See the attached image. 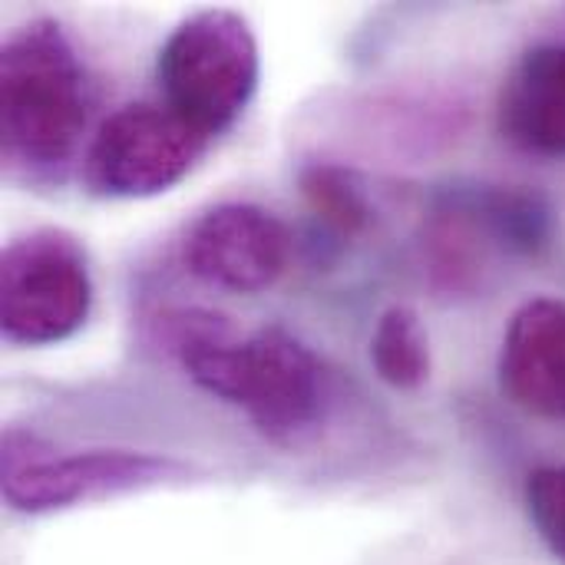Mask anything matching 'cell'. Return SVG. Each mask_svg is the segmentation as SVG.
<instances>
[{"label": "cell", "mask_w": 565, "mask_h": 565, "mask_svg": "<svg viewBox=\"0 0 565 565\" xmlns=\"http://www.w3.org/2000/svg\"><path fill=\"white\" fill-rule=\"evenodd\" d=\"M497 129L520 152L565 156V40L523 50L500 86Z\"/></svg>", "instance_id": "cell-10"}, {"label": "cell", "mask_w": 565, "mask_h": 565, "mask_svg": "<svg viewBox=\"0 0 565 565\" xmlns=\"http://www.w3.org/2000/svg\"><path fill=\"white\" fill-rule=\"evenodd\" d=\"M166 328L189 377L242 407L268 444L301 447L328 420L334 394L328 364L281 324L235 341L218 315L192 308L169 315Z\"/></svg>", "instance_id": "cell-1"}, {"label": "cell", "mask_w": 565, "mask_h": 565, "mask_svg": "<svg viewBox=\"0 0 565 565\" xmlns=\"http://www.w3.org/2000/svg\"><path fill=\"white\" fill-rule=\"evenodd\" d=\"M89 119L86 66L53 17H33L0 46V159L10 179L63 185Z\"/></svg>", "instance_id": "cell-2"}, {"label": "cell", "mask_w": 565, "mask_h": 565, "mask_svg": "<svg viewBox=\"0 0 565 565\" xmlns=\"http://www.w3.org/2000/svg\"><path fill=\"white\" fill-rule=\"evenodd\" d=\"M503 394L526 414L565 427V301H526L500 348Z\"/></svg>", "instance_id": "cell-9"}, {"label": "cell", "mask_w": 565, "mask_h": 565, "mask_svg": "<svg viewBox=\"0 0 565 565\" xmlns=\"http://www.w3.org/2000/svg\"><path fill=\"white\" fill-rule=\"evenodd\" d=\"M3 500L17 513H56L76 503L122 497L159 483L185 480L189 467L175 457L146 450H53L26 430L3 434L0 454Z\"/></svg>", "instance_id": "cell-5"}, {"label": "cell", "mask_w": 565, "mask_h": 565, "mask_svg": "<svg viewBox=\"0 0 565 565\" xmlns=\"http://www.w3.org/2000/svg\"><path fill=\"white\" fill-rule=\"evenodd\" d=\"M262 56L252 23L235 10H199L159 46L162 103L209 139L232 129L255 99Z\"/></svg>", "instance_id": "cell-4"}, {"label": "cell", "mask_w": 565, "mask_h": 565, "mask_svg": "<svg viewBox=\"0 0 565 565\" xmlns=\"http://www.w3.org/2000/svg\"><path fill=\"white\" fill-rule=\"evenodd\" d=\"M526 507L536 533L550 546V553L565 565V463L540 467L526 483Z\"/></svg>", "instance_id": "cell-13"}, {"label": "cell", "mask_w": 565, "mask_h": 565, "mask_svg": "<svg viewBox=\"0 0 565 565\" xmlns=\"http://www.w3.org/2000/svg\"><path fill=\"white\" fill-rule=\"evenodd\" d=\"M185 268L222 291H268L291 262L288 225L255 202H222L199 215L182 245Z\"/></svg>", "instance_id": "cell-8"}, {"label": "cell", "mask_w": 565, "mask_h": 565, "mask_svg": "<svg viewBox=\"0 0 565 565\" xmlns=\"http://www.w3.org/2000/svg\"><path fill=\"white\" fill-rule=\"evenodd\" d=\"M301 192L311 212L341 238H358L371 225V205L351 169L334 162H311L301 169Z\"/></svg>", "instance_id": "cell-12"}, {"label": "cell", "mask_w": 565, "mask_h": 565, "mask_svg": "<svg viewBox=\"0 0 565 565\" xmlns=\"http://www.w3.org/2000/svg\"><path fill=\"white\" fill-rule=\"evenodd\" d=\"M212 139L162 99L109 113L83 152V182L99 199H152L179 185Z\"/></svg>", "instance_id": "cell-7"}, {"label": "cell", "mask_w": 565, "mask_h": 565, "mask_svg": "<svg viewBox=\"0 0 565 565\" xmlns=\"http://www.w3.org/2000/svg\"><path fill=\"white\" fill-rule=\"evenodd\" d=\"M550 205L526 189L457 185L437 199L424 225V265L434 288L477 295L507 258H530L550 245Z\"/></svg>", "instance_id": "cell-3"}, {"label": "cell", "mask_w": 565, "mask_h": 565, "mask_svg": "<svg viewBox=\"0 0 565 565\" xmlns=\"http://www.w3.org/2000/svg\"><path fill=\"white\" fill-rule=\"evenodd\" d=\"M93 311L89 255L66 228H33L0 255V331L23 348L70 341Z\"/></svg>", "instance_id": "cell-6"}, {"label": "cell", "mask_w": 565, "mask_h": 565, "mask_svg": "<svg viewBox=\"0 0 565 565\" xmlns=\"http://www.w3.org/2000/svg\"><path fill=\"white\" fill-rule=\"evenodd\" d=\"M371 364L394 391H417L430 377V341L411 305H391L371 334Z\"/></svg>", "instance_id": "cell-11"}]
</instances>
